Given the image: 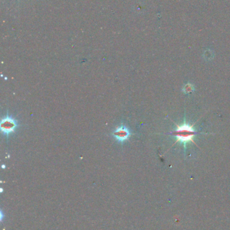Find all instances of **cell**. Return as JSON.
I'll return each instance as SVG.
<instances>
[{"label":"cell","instance_id":"cell-1","mask_svg":"<svg viewBox=\"0 0 230 230\" xmlns=\"http://www.w3.org/2000/svg\"><path fill=\"white\" fill-rule=\"evenodd\" d=\"M176 126V130L171 133V134L176 138V143H182L184 146L189 142L195 143L193 138L196 132L194 129L192 125L188 123H184L181 125L177 124Z\"/></svg>","mask_w":230,"mask_h":230},{"label":"cell","instance_id":"cell-3","mask_svg":"<svg viewBox=\"0 0 230 230\" xmlns=\"http://www.w3.org/2000/svg\"><path fill=\"white\" fill-rule=\"evenodd\" d=\"M113 135L115 139L119 142H124L125 141L128 139L130 136V132L129 129L125 127L124 125H121L116 128L115 131L113 133Z\"/></svg>","mask_w":230,"mask_h":230},{"label":"cell","instance_id":"cell-2","mask_svg":"<svg viewBox=\"0 0 230 230\" xmlns=\"http://www.w3.org/2000/svg\"><path fill=\"white\" fill-rule=\"evenodd\" d=\"M17 126L16 121L10 116H7L1 121L2 131L6 136H8L10 133H13Z\"/></svg>","mask_w":230,"mask_h":230},{"label":"cell","instance_id":"cell-4","mask_svg":"<svg viewBox=\"0 0 230 230\" xmlns=\"http://www.w3.org/2000/svg\"><path fill=\"white\" fill-rule=\"evenodd\" d=\"M184 90H185V93H190L192 92V90H194V88L192 87V86L191 84H187L186 86H185V88H184Z\"/></svg>","mask_w":230,"mask_h":230}]
</instances>
